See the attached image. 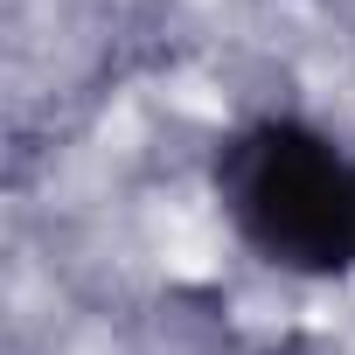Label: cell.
Returning <instances> with one entry per match:
<instances>
[{
    "label": "cell",
    "mask_w": 355,
    "mask_h": 355,
    "mask_svg": "<svg viewBox=\"0 0 355 355\" xmlns=\"http://www.w3.org/2000/svg\"><path fill=\"white\" fill-rule=\"evenodd\" d=\"M216 202L230 230L293 279H348L355 272V153H341L320 125L293 112L244 119L216 139L209 160Z\"/></svg>",
    "instance_id": "obj_1"
}]
</instances>
